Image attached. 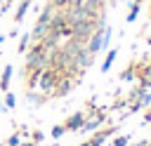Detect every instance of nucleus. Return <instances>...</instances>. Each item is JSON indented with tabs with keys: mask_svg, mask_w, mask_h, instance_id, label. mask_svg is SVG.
<instances>
[{
	"mask_svg": "<svg viewBox=\"0 0 151 146\" xmlns=\"http://www.w3.org/2000/svg\"><path fill=\"white\" fill-rule=\"evenodd\" d=\"M127 146H149V141H146V139H142V141H137V144H127Z\"/></svg>",
	"mask_w": 151,
	"mask_h": 146,
	"instance_id": "nucleus-25",
	"label": "nucleus"
},
{
	"mask_svg": "<svg viewBox=\"0 0 151 146\" xmlns=\"http://www.w3.org/2000/svg\"><path fill=\"white\" fill-rule=\"evenodd\" d=\"M19 146H35V144H33V141H24V139H21V144H19Z\"/></svg>",
	"mask_w": 151,
	"mask_h": 146,
	"instance_id": "nucleus-26",
	"label": "nucleus"
},
{
	"mask_svg": "<svg viewBox=\"0 0 151 146\" xmlns=\"http://www.w3.org/2000/svg\"><path fill=\"white\" fill-rule=\"evenodd\" d=\"M116 57H118V49H106V59H104V64H101V73H106V71L113 66Z\"/></svg>",
	"mask_w": 151,
	"mask_h": 146,
	"instance_id": "nucleus-14",
	"label": "nucleus"
},
{
	"mask_svg": "<svg viewBox=\"0 0 151 146\" xmlns=\"http://www.w3.org/2000/svg\"><path fill=\"white\" fill-rule=\"evenodd\" d=\"M104 122H106V108L97 111L94 115H87L85 122H83V127H80V132H97V130H101Z\"/></svg>",
	"mask_w": 151,
	"mask_h": 146,
	"instance_id": "nucleus-3",
	"label": "nucleus"
},
{
	"mask_svg": "<svg viewBox=\"0 0 151 146\" xmlns=\"http://www.w3.org/2000/svg\"><path fill=\"white\" fill-rule=\"evenodd\" d=\"M149 122H151V111H146L144 118H142V125H149Z\"/></svg>",
	"mask_w": 151,
	"mask_h": 146,
	"instance_id": "nucleus-24",
	"label": "nucleus"
},
{
	"mask_svg": "<svg viewBox=\"0 0 151 146\" xmlns=\"http://www.w3.org/2000/svg\"><path fill=\"white\" fill-rule=\"evenodd\" d=\"M94 28H97V21L94 19H85V21H78V24L71 26V35L78 38V40H83V42H87L90 35L94 33Z\"/></svg>",
	"mask_w": 151,
	"mask_h": 146,
	"instance_id": "nucleus-2",
	"label": "nucleus"
},
{
	"mask_svg": "<svg viewBox=\"0 0 151 146\" xmlns=\"http://www.w3.org/2000/svg\"><path fill=\"white\" fill-rule=\"evenodd\" d=\"M0 146H5V144H0Z\"/></svg>",
	"mask_w": 151,
	"mask_h": 146,
	"instance_id": "nucleus-34",
	"label": "nucleus"
},
{
	"mask_svg": "<svg viewBox=\"0 0 151 146\" xmlns=\"http://www.w3.org/2000/svg\"><path fill=\"white\" fill-rule=\"evenodd\" d=\"M12 73H14L12 64H7V66L2 68V73H0V89H2V92L9 89V78H12Z\"/></svg>",
	"mask_w": 151,
	"mask_h": 146,
	"instance_id": "nucleus-11",
	"label": "nucleus"
},
{
	"mask_svg": "<svg viewBox=\"0 0 151 146\" xmlns=\"http://www.w3.org/2000/svg\"><path fill=\"white\" fill-rule=\"evenodd\" d=\"M111 2H113V5H116V2H118V0H111Z\"/></svg>",
	"mask_w": 151,
	"mask_h": 146,
	"instance_id": "nucleus-32",
	"label": "nucleus"
},
{
	"mask_svg": "<svg viewBox=\"0 0 151 146\" xmlns=\"http://www.w3.org/2000/svg\"><path fill=\"white\" fill-rule=\"evenodd\" d=\"M28 7H31V0H21V2H19L17 12H14V21H17V24H21V21L26 19V12H28Z\"/></svg>",
	"mask_w": 151,
	"mask_h": 146,
	"instance_id": "nucleus-12",
	"label": "nucleus"
},
{
	"mask_svg": "<svg viewBox=\"0 0 151 146\" xmlns=\"http://www.w3.org/2000/svg\"><path fill=\"white\" fill-rule=\"evenodd\" d=\"M137 82H139V87H144V89L151 87V64L137 66Z\"/></svg>",
	"mask_w": 151,
	"mask_h": 146,
	"instance_id": "nucleus-8",
	"label": "nucleus"
},
{
	"mask_svg": "<svg viewBox=\"0 0 151 146\" xmlns=\"http://www.w3.org/2000/svg\"><path fill=\"white\" fill-rule=\"evenodd\" d=\"M50 134H52V139H61V137L66 134V127H64V125H54Z\"/></svg>",
	"mask_w": 151,
	"mask_h": 146,
	"instance_id": "nucleus-19",
	"label": "nucleus"
},
{
	"mask_svg": "<svg viewBox=\"0 0 151 146\" xmlns=\"http://www.w3.org/2000/svg\"><path fill=\"white\" fill-rule=\"evenodd\" d=\"M0 5H2V0H0Z\"/></svg>",
	"mask_w": 151,
	"mask_h": 146,
	"instance_id": "nucleus-33",
	"label": "nucleus"
},
{
	"mask_svg": "<svg viewBox=\"0 0 151 146\" xmlns=\"http://www.w3.org/2000/svg\"><path fill=\"white\" fill-rule=\"evenodd\" d=\"M130 139H132L130 134H118V137L111 141V146H127V144H130Z\"/></svg>",
	"mask_w": 151,
	"mask_h": 146,
	"instance_id": "nucleus-18",
	"label": "nucleus"
},
{
	"mask_svg": "<svg viewBox=\"0 0 151 146\" xmlns=\"http://www.w3.org/2000/svg\"><path fill=\"white\" fill-rule=\"evenodd\" d=\"M28 137H31V141H33V144H42V139H45V134H42L40 130H33Z\"/></svg>",
	"mask_w": 151,
	"mask_h": 146,
	"instance_id": "nucleus-22",
	"label": "nucleus"
},
{
	"mask_svg": "<svg viewBox=\"0 0 151 146\" xmlns=\"http://www.w3.org/2000/svg\"><path fill=\"white\" fill-rule=\"evenodd\" d=\"M7 108H5V104H2V99H0V113H5Z\"/></svg>",
	"mask_w": 151,
	"mask_h": 146,
	"instance_id": "nucleus-27",
	"label": "nucleus"
},
{
	"mask_svg": "<svg viewBox=\"0 0 151 146\" xmlns=\"http://www.w3.org/2000/svg\"><path fill=\"white\" fill-rule=\"evenodd\" d=\"M118 132V125H111V127H104V130H97V132H92V139H87L90 141V146H101L109 137H113Z\"/></svg>",
	"mask_w": 151,
	"mask_h": 146,
	"instance_id": "nucleus-6",
	"label": "nucleus"
},
{
	"mask_svg": "<svg viewBox=\"0 0 151 146\" xmlns=\"http://www.w3.org/2000/svg\"><path fill=\"white\" fill-rule=\"evenodd\" d=\"M2 104H5V108H9V111H12V108L17 106V97H14V94L7 89V92H5V99H2Z\"/></svg>",
	"mask_w": 151,
	"mask_h": 146,
	"instance_id": "nucleus-17",
	"label": "nucleus"
},
{
	"mask_svg": "<svg viewBox=\"0 0 151 146\" xmlns=\"http://www.w3.org/2000/svg\"><path fill=\"white\" fill-rule=\"evenodd\" d=\"M139 9H142V2L132 0V5H130V12H127V21H130V24H132V21H137V16H139Z\"/></svg>",
	"mask_w": 151,
	"mask_h": 146,
	"instance_id": "nucleus-15",
	"label": "nucleus"
},
{
	"mask_svg": "<svg viewBox=\"0 0 151 146\" xmlns=\"http://www.w3.org/2000/svg\"><path fill=\"white\" fill-rule=\"evenodd\" d=\"M85 111H76L73 115H68L66 118V122H64V127H66V132H80V127H83V122H85Z\"/></svg>",
	"mask_w": 151,
	"mask_h": 146,
	"instance_id": "nucleus-7",
	"label": "nucleus"
},
{
	"mask_svg": "<svg viewBox=\"0 0 151 146\" xmlns=\"http://www.w3.org/2000/svg\"><path fill=\"white\" fill-rule=\"evenodd\" d=\"M68 2H71V0H50V5H52L54 9H64Z\"/></svg>",
	"mask_w": 151,
	"mask_h": 146,
	"instance_id": "nucleus-23",
	"label": "nucleus"
},
{
	"mask_svg": "<svg viewBox=\"0 0 151 146\" xmlns=\"http://www.w3.org/2000/svg\"><path fill=\"white\" fill-rule=\"evenodd\" d=\"M59 78H61V73L57 71V68H52V66H47L42 73H40V78H38V89L42 92V94H47V97H52V92H54V87H57V82H59Z\"/></svg>",
	"mask_w": 151,
	"mask_h": 146,
	"instance_id": "nucleus-1",
	"label": "nucleus"
},
{
	"mask_svg": "<svg viewBox=\"0 0 151 146\" xmlns=\"http://www.w3.org/2000/svg\"><path fill=\"white\" fill-rule=\"evenodd\" d=\"M111 35H113V31L106 26V28H104V42H101V49H109V45H111Z\"/></svg>",
	"mask_w": 151,
	"mask_h": 146,
	"instance_id": "nucleus-21",
	"label": "nucleus"
},
{
	"mask_svg": "<svg viewBox=\"0 0 151 146\" xmlns=\"http://www.w3.org/2000/svg\"><path fill=\"white\" fill-rule=\"evenodd\" d=\"M26 101H28V104L35 108V106H42V104L47 101V94H42V92L38 94L35 89H26Z\"/></svg>",
	"mask_w": 151,
	"mask_h": 146,
	"instance_id": "nucleus-10",
	"label": "nucleus"
},
{
	"mask_svg": "<svg viewBox=\"0 0 151 146\" xmlns=\"http://www.w3.org/2000/svg\"><path fill=\"white\" fill-rule=\"evenodd\" d=\"M120 80H125V82L137 80V64H130L125 71H120Z\"/></svg>",
	"mask_w": 151,
	"mask_h": 146,
	"instance_id": "nucleus-13",
	"label": "nucleus"
},
{
	"mask_svg": "<svg viewBox=\"0 0 151 146\" xmlns=\"http://www.w3.org/2000/svg\"><path fill=\"white\" fill-rule=\"evenodd\" d=\"M28 42H31V33L26 31V33H21V38H19V47H17V52H19V54H26Z\"/></svg>",
	"mask_w": 151,
	"mask_h": 146,
	"instance_id": "nucleus-16",
	"label": "nucleus"
},
{
	"mask_svg": "<svg viewBox=\"0 0 151 146\" xmlns=\"http://www.w3.org/2000/svg\"><path fill=\"white\" fill-rule=\"evenodd\" d=\"M19 144H21V134H19V132L9 134V137H7V141H5V146H19Z\"/></svg>",
	"mask_w": 151,
	"mask_h": 146,
	"instance_id": "nucleus-20",
	"label": "nucleus"
},
{
	"mask_svg": "<svg viewBox=\"0 0 151 146\" xmlns=\"http://www.w3.org/2000/svg\"><path fill=\"white\" fill-rule=\"evenodd\" d=\"M137 2H149V0H137Z\"/></svg>",
	"mask_w": 151,
	"mask_h": 146,
	"instance_id": "nucleus-31",
	"label": "nucleus"
},
{
	"mask_svg": "<svg viewBox=\"0 0 151 146\" xmlns=\"http://www.w3.org/2000/svg\"><path fill=\"white\" fill-rule=\"evenodd\" d=\"M76 85H78L76 78H71V75H61L59 82H57V87H54V92H52V97H66Z\"/></svg>",
	"mask_w": 151,
	"mask_h": 146,
	"instance_id": "nucleus-4",
	"label": "nucleus"
},
{
	"mask_svg": "<svg viewBox=\"0 0 151 146\" xmlns=\"http://www.w3.org/2000/svg\"><path fill=\"white\" fill-rule=\"evenodd\" d=\"M78 146H90V141H83V144H78Z\"/></svg>",
	"mask_w": 151,
	"mask_h": 146,
	"instance_id": "nucleus-28",
	"label": "nucleus"
},
{
	"mask_svg": "<svg viewBox=\"0 0 151 146\" xmlns=\"http://www.w3.org/2000/svg\"><path fill=\"white\" fill-rule=\"evenodd\" d=\"M2 42H5V35H0V45H2Z\"/></svg>",
	"mask_w": 151,
	"mask_h": 146,
	"instance_id": "nucleus-30",
	"label": "nucleus"
},
{
	"mask_svg": "<svg viewBox=\"0 0 151 146\" xmlns=\"http://www.w3.org/2000/svg\"><path fill=\"white\" fill-rule=\"evenodd\" d=\"M71 2H78V5H83V2H85V0H71Z\"/></svg>",
	"mask_w": 151,
	"mask_h": 146,
	"instance_id": "nucleus-29",
	"label": "nucleus"
},
{
	"mask_svg": "<svg viewBox=\"0 0 151 146\" xmlns=\"http://www.w3.org/2000/svg\"><path fill=\"white\" fill-rule=\"evenodd\" d=\"M104 28H106V26H97V28H94V33L90 35V40L85 42V47H87L92 54L101 52V42H104Z\"/></svg>",
	"mask_w": 151,
	"mask_h": 146,
	"instance_id": "nucleus-5",
	"label": "nucleus"
},
{
	"mask_svg": "<svg viewBox=\"0 0 151 146\" xmlns=\"http://www.w3.org/2000/svg\"><path fill=\"white\" fill-rule=\"evenodd\" d=\"M31 2H33V0H31Z\"/></svg>",
	"mask_w": 151,
	"mask_h": 146,
	"instance_id": "nucleus-35",
	"label": "nucleus"
},
{
	"mask_svg": "<svg viewBox=\"0 0 151 146\" xmlns=\"http://www.w3.org/2000/svg\"><path fill=\"white\" fill-rule=\"evenodd\" d=\"M83 7H85V12L94 19L97 14H101V12H104V0H85V2H83Z\"/></svg>",
	"mask_w": 151,
	"mask_h": 146,
	"instance_id": "nucleus-9",
	"label": "nucleus"
}]
</instances>
